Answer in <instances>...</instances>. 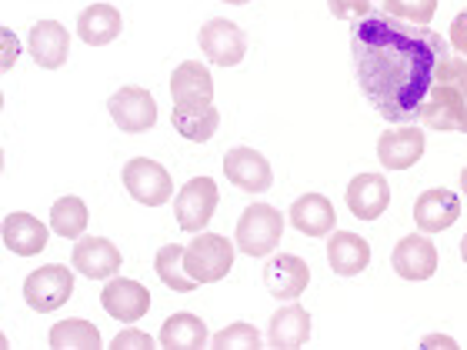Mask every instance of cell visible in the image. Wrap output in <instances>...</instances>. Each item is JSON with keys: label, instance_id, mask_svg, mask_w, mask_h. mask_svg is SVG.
Listing matches in <instances>:
<instances>
[{"label": "cell", "instance_id": "6da1fadb", "mask_svg": "<svg viewBox=\"0 0 467 350\" xmlns=\"http://www.w3.org/2000/svg\"><path fill=\"white\" fill-rule=\"evenodd\" d=\"M350 54L358 84L374 110L390 124H410L420 117L448 44L431 27L370 10L350 27Z\"/></svg>", "mask_w": 467, "mask_h": 350}, {"label": "cell", "instance_id": "7402d4cb", "mask_svg": "<svg viewBox=\"0 0 467 350\" xmlns=\"http://www.w3.org/2000/svg\"><path fill=\"white\" fill-rule=\"evenodd\" d=\"M311 337V314L304 311L301 304H291L271 317V327H267V341L277 350H297L307 344Z\"/></svg>", "mask_w": 467, "mask_h": 350}, {"label": "cell", "instance_id": "5b68a950", "mask_svg": "<svg viewBox=\"0 0 467 350\" xmlns=\"http://www.w3.org/2000/svg\"><path fill=\"white\" fill-rule=\"evenodd\" d=\"M74 297V273L64 263H47L24 281V301L37 314H50Z\"/></svg>", "mask_w": 467, "mask_h": 350}, {"label": "cell", "instance_id": "277c9868", "mask_svg": "<svg viewBox=\"0 0 467 350\" xmlns=\"http://www.w3.org/2000/svg\"><path fill=\"white\" fill-rule=\"evenodd\" d=\"M284 237V217L281 211H274L271 204H254L247 207L237 221V251L247 257H267Z\"/></svg>", "mask_w": 467, "mask_h": 350}, {"label": "cell", "instance_id": "83f0119b", "mask_svg": "<svg viewBox=\"0 0 467 350\" xmlns=\"http://www.w3.org/2000/svg\"><path fill=\"white\" fill-rule=\"evenodd\" d=\"M50 347L57 350H98L100 347V331L90 321H60L50 327Z\"/></svg>", "mask_w": 467, "mask_h": 350}, {"label": "cell", "instance_id": "2e32d148", "mask_svg": "<svg viewBox=\"0 0 467 350\" xmlns=\"http://www.w3.org/2000/svg\"><path fill=\"white\" fill-rule=\"evenodd\" d=\"M344 201L358 221H378L390 204V184L380 174H358L348 184Z\"/></svg>", "mask_w": 467, "mask_h": 350}, {"label": "cell", "instance_id": "4316f807", "mask_svg": "<svg viewBox=\"0 0 467 350\" xmlns=\"http://www.w3.org/2000/svg\"><path fill=\"white\" fill-rule=\"evenodd\" d=\"M154 271H157V277L171 287V291H177V293H191L194 287H201V283L187 273V267H184V247L181 243H167V247H161L157 251V257H154Z\"/></svg>", "mask_w": 467, "mask_h": 350}, {"label": "cell", "instance_id": "8d00e7d4", "mask_svg": "<svg viewBox=\"0 0 467 350\" xmlns=\"http://www.w3.org/2000/svg\"><path fill=\"white\" fill-rule=\"evenodd\" d=\"M461 187H464V194H467V167L461 170Z\"/></svg>", "mask_w": 467, "mask_h": 350}, {"label": "cell", "instance_id": "ac0fdd59", "mask_svg": "<svg viewBox=\"0 0 467 350\" xmlns=\"http://www.w3.org/2000/svg\"><path fill=\"white\" fill-rule=\"evenodd\" d=\"M424 157V134L418 127H400L378 137V160L388 170H408Z\"/></svg>", "mask_w": 467, "mask_h": 350}, {"label": "cell", "instance_id": "3957f363", "mask_svg": "<svg viewBox=\"0 0 467 350\" xmlns=\"http://www.w3.org/2000/svg\"><path fill=\"white\" fill-rule=\"evenodd\" d=\"M184 267L197 283L224 281L234 267V243L227 237H221V233L201 231L184 247Z\"/></svg>", "mask_w": 467, "mask_h": 350}, {"label": "cell", "instance_id": "9a60e30c", "mask_svg": "<svg viewBox=\"0 0 467 350\" xmlns=\"http://www.w3.org/2000/svg\"><path fill=\"white\" fill-rule=\"evenodd\" d=\"M461 217V197L454 190H444V187H434V190H424V194L414 201V221L424 233H441L448 227L458 224Z\"/></svg>", "mask_w": 467, "mask_h": 350}, {"label": "cell", "instance_id": "603a6c76", "mask_svg": "<svg viewBox=\"0 0 467 350\" xmlns=\"http://www.w3.org/2000/svg\"><path fill=\"white\" fill-rule=\"evenodd\" d=\"M334 204L324 194H304L291 204V224L304 237H327L334 231Z\"/></svg>", "mask_w": 467, "mask_h": 350}, {"label": "cell", "instance_id": "484cf974", "mask_svg": "<svg viewBox=\"0 0 467 350\" xmlns=\"http://www.w3.org/2000/svg\"><path fill=\"white\" fill-rule=\"evenodd\" d=\"M174 130L187 140H194V144H204L211 137L217 134V127H221V114H217L214 104H197V108H181L174 104Z\"/></svg>", "mask_w": 467, "mask_h": 350}, {"label": "cell", "instance_id": "7c38bea8", "mask_svg": "<svg viewBox=\"0 0 467 350\" xmlns=\"http://www.w3.org/2000/svg\"><path fill=\"white\" fill-rule=\"evenodd\" d=\"M307 281H311V267L297 257V253H277L267 261L264 267V287L271 291V297L277 301H294L307 291Z\"/></svg>", "mask_w": 467, "mask_h": 350}, {"label": "cell", "instance_id": "1f68e13d", "mask_svg": "<svg viewBox=\"0 0 467 350\" xmlns=\"http://www.w3.org/2000/svg\"><path fill=\"white\" fill-rule=\"evenodd\" d=\"M327 7H331L334 17H364V14H370V7H374V0H327Z\"/></svg>", "mask_w": 467, "mask_h": 350}, {"label": "cell", "instance_id": "4fadbf2b", "mask_svg": "<svg viewBox=\"0 0 467 350\" xmlns=\"http://www.w3.org/2000/svg\"><path fill=\"white\" fill-rule=\"evenodd\" d=\"M100 307H104L114 321L134 324L150 311V291H147L144 283L117 277V281H108V287L100 291Z\"/></svg>", "mask_w": 467, "mask_h": 350}, {"label": "cell", "instance_id": "e0dca14e", "mask_svg": "<svg viewBox=\"0 0 467 350\" xmlns=\"http://www.w3.org/2000/svg\"><path fill=\"white\" fill-rule=\"evenodd\" d=\"M27 44H30L34 60H37V67H44V70L64 67V60H67V54H70V34L57 20H37V24L30 27Z\"/></svg>", "mask_w": 467, "mask_h": 350}, {"label": "cell", "instance_id": "5bb4252c", "mask_svg": "<svg viewBox=\"0 0 467 350\" xmlns=\"http://www.w3.org/2000/svg\"><path fill=\"white\" fill-rule=\"evenodd\" d=\"M74 271L90 277V281H108L120 271V251H117L114 243L108 237H80L74 243Z\"/></svg>", "mask_w": 467, "mask_h": 350}, {"label": "cell", "instance_id": "d590c367", "mask_svg": "<svg viewBox=\"0 0 467 350\" xmlns=\"http://www.w3.org/2000/svg\"><path fill=\"white\" fill-rule=\"evenodd\" d=\"M461 257H464V263H467V233L461 237Z\"/></svg>", "mask_w": 467, "mask_h": 350}, {"label": "cell", "instance_id": "74e56055", "mask_svg": "<svg viewBox=\"0 0 467 350\" xmlns=\"http://www.w3.org/2000/svg\"><path fill=\"white\" fill-rule=\"evenodd\" d=\"M224 4H247V0H224Z\"/></svg>", "mask_w": 467, "mask_h": 350}, {"label": "cell", "instance_id": "8fae6325", "mask_svg": "<svg viewBox=\"0 0 467 350\" xmlns=\"http://www.w3.org/2000/svg\"><path fill=\"white\" fill-rule=\"evenodd\" d=\"M390 267L398 271V277L404 281H428L438 271V247L434 241H428L424 233H410L394 247L390 253Z\"/></svg>", "mask_w": 467, "mask_h": 350}, {"label": "cell", "instance_id": "7a4b0ae2", "mask_svg": "<svg viewBox=\"0 0 467 350\" xmlns=\"http://www.w3.org/2000/svg\"><path fill=\"white\" fill-rule=\"evenodd\" d=\"M418 120L424 127H431V130L467 134V57L448 54V57L441 60Z\"/></svg>", "mask_w": 467, "mask_h": 350}, {"label": "cell", "instance_id": "d6a6232c", "mask_svg": "<svg viewBox=\"0 0 467 350\" xmlns=\"http://www.w3.org/2000/svg\"><path fill=\"white\" fill-rule=\"evenodd\" d=\"M114 347L117 350H150L154 347V341H150V334H144V331H120L114 337Z\"/></svg>", "mask_w": 467, "mask_h": 350}, {"label": "cell", "instance_id": "9c48e42d", "mask_svg": "<svg viewBox=\"0 0 467 350\" xmlns=\"http://www.w3.org/2000/svg\"><path fill=\"white\" fill-rule=\"evenodd\" d=\"M108 110L124 134H144L157 124V104L144 88H120L108 100Z\"/></svg>", "mask_w": 467, "mask_h": 350}, {"label": "cell", "instance_id": "d4e9b609", "mask_svg": "<svg viewBox=\"0 0 467 350\" xmlns=\"http://www.w3.org/2000/svg\"><path fill=\"white\" fill-rule=\"evenodd\" d=\"M161 347L167 350H201L207 347V324L194 314H171L161 327Z\"/></svg>", "mask_w": 467, "mask_h": 350}, {"label": "cell", "instance_id": "d6986e66", "mask_svg": "<svg viewBox=\"0 0 467 350\" xmlns=\"http://www.w3.org/2000/svg\"><path fill=\"white\" fill-rule=\"evenodd\" d=\"M171 98L181 108H197V104H211L214 100V77L204 64L184 60L181 67L171 74Z\"/></svg>", "mask_w": 467, "mask_h": 350}, {"label": "cell", "instance_id": "f1b7e54d", "mask_svg": "<svg viewBox=\"0 0 467 350\" xmlns=\"http://www.w3.org/2000/svg\"><path fill=\"white\" fill-rule=\"evenodd\" d=\"M50 227H54V233L67 237V241L80 237V233L88 231V204L80 197H60V201H54V207H50Z\"/></svg>", "mask_w": 467, "mask_h": 350}, {"label": "cell", "instance_id": "30bf717a", "mask_svg": "<svg viewBox=\"0 0 467 350\" xmlns=\"http://www.w3.org/2000/svg\"><path fill=\"white\" fill-rule=\"evenodd\" d=\"M224 174L234 187H241L247 194H264L274 184V170L267 157L251 150V147H234L224 157Z\"/></svg>", "mask_w": 467, "mask_h": 350}, {"label": "cell", "instance_id": "ffe728a7", "mask_svg": "<svg viewBox=\"0 0 467 350\" xmlns=\"http://www.w3.org/2000/svg\"><path fill=\"white\" fill-rule=\"evenodd\" d=\"M327 261H331L334 273H341V277H358L360 271H368L370 243L364 241L360 233L334 231L331 241H327Z\"/></svg>", "mask_w": 467, "mask_h": 350}, {"label": "cell", "instance_id": "44dd1931", "mask_svg": "<svg viewBox=\"0 0 467 350\" xmlns=\"http://www.w3.org/2000/svg\"><path fill=\"white\" fill-rule=\"evenodd\" d=\"M4 247L14 251L17 257H34L47 247V227L40 224L34 214L14 211L4 217Z\"/></svg>", "mask_w": 467, "mask_h": 350}, {"label": "cell", "instance_id": "cb8c5ba5", "mask_svg": "<svg viewBox=\"0 0 467 350\" xmlns=\"http://www.w3.org/2000/svg\"><path fill=\"white\" fill-rule=\"evenodd\" d=\"M120 27H124L120 10L110 7V4H90V7L80 10L78 17V34L90 47H104V44L117 40L120 37Z\"/></svg>", "mask_w": 467, "mask_h": 350}, {"label": "cell", "instance_id": "ba28073f", "mask_svg": "<svg viewBox=\"0 0 467 350\" xmlns=\"http://www.w3.org/2000/svg\"><path fill=\"white\" fill-rule=\"evenodd\" d=\"M197 40H201L204 57L211 64H217V67H237L244 54H247V37H244V30L234 20H207Z\"/></svg>", "mask_w": 467, "mask_h": 350}, {"label": "cell", "instance_id": "e575fe53", "mask_svg": "<svg viewBox=\"0 0 467 350\" xmlns=\"http://www.w3.org/2000/svg\"><path fill=\"white\" fill-rule=\"evenodd\" d=\"M431 344H441V347H454V341H451V337H424V347H431Z\"/></svg>", "mask_w": 467, "mask_h": 350}, {"label": "cell", "instance_id": "4dcf8cb0", "mask_svg": "<svg viewBox=\"0 0 467 350\" xmlns=\"http://www.w3.org/2000/svg\"><path fill=\"white\" fill-rule=\"evenodd\" d=\"M211 347L217 350H257L261 347V334H257V327H251V324H231V327H224L221 334H214V341H211Z\"/></svg>", "mask_w": 467, "mask_h": 350}, {"label": "cell", "instance_id": "8992f818", "mask_svg": "<svg viewBox=\"0 0 467 350\" xmlns=\"http://www.w3.org/2000/svg\"><path fill=\"white\" fill-rule=\"evenodd\" d=\"M217 201H221V194H217V184L211 180V177H194V180H187L174 201V214H177L181 231H187V233L204 231L217 211Z\"/></svg>", "mask_w": 467, "mask_h": 350}, {"label": "cell", "instance_id": "836d02e7", "mask_svg": "<svg viewBox=\"0 0 467 350\" xmlns=\"http://www.w3.org/2000/svg\"><path fill=\"white\" fill-rule=\"evenodd\" d=\"M451 47L458 50L461 57H467V7L451 24Z\"/></svg>", "mask_w": 467, "mask_h": 350}, {"label": "cell", "instance_id": "52a82bcc", "mask_svg": "<svg viewBox=\"0 0 467 350\" xmlns=\"http://www.w3.org/2000/svg\"><path fill=\"white\" fill-rule=\"evenodd\" d=\"M124 187L137 204H147V207H161L174 197L171 174H167L157 160H147V157H134V160H127L124 164Z\"/></svg>", "mask_w": 467, "mask_h": 350}, {"label": "cell", "instance_id": "f546056e", "mask_svg": "<svg viewBox=\"0 0 467 350\" xmlns=\"http://www.w3.org/2000/svg\"><path fill=\"white\" fill-rule=\"evenodd\" d=\"M384 10H388L390 17L428 27L434 14H438V0H384Z\"/></svg>", "mask_w": 467, "mask_h": 350}]
</instances>
